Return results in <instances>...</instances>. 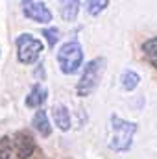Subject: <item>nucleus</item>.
Returning a JSON list of instances; mask_svg holds the SVG:
<instances>
[{
	"instance_id": "f257e3e1",
	"label": "nucleus",
	"mask_w": 157,
	"mask_h": 159,
	"mask_svg": "<svg viewBox=\"0 0 157 159\" xmlns=\"http://www.w3.org/2000/svg\"><path fill=\"white\" fill-rule=\"evenodd\" d=\"M139 126L137 122L126 120L118 115H111L109 117V141L107 146L113 152H129L133 146V137L137 133Z\"/></svg>"
},
{
	"instance_id": "f03ea898",
	"label": "nucleus",
	"mask_w": 157,
	"mask_h": 159,
	"mask_svg": "<svg viewBox=\"0 0 157 159\" xmlns=\"http://www.w3.org/2000/svg\"><path fill=\"white\" fill-rule=\"evenodd\" d=\"M105 67H107V59L104 56L94 57V59H91V61L85 63L81 78L76 83V94H78L79 98H87V96H91L98 89L100 81L104 78Z\"/></svg>"
},
{
	"instance_id": "7ed1b4c3",
	"label": "nucleus",
	"mask_w": 157,
	"mask_h": 159,
	"mask_svg": "<svg viewBox=\"0 0 157 159\" xmlns=\"http://www.w3.org/2000/svg\"><path fill=\"white\" fill-rule=\"evenodd\" d=\"M59 70L65 76H72L79 72V69L83 67V46L81 43L76 39H70L67 43H63L56 54Z\"/></svg>"
},
{
	"instance_id": "20e7f679",
	"label": "nucleus",
	"mask_w": 157,
	"mask_h": 159,
	"mask_svg": "<svg viewBox=\"0 0 157 159\" xmlns=\"http://www.w3.org/2000/svg\"><path fill=\"white\" fill-rule=\"evenodd\" d=\"M17 46V59L22 65H34L41 57V52L44 50V44L32 34H20L15 37Z\"/></svg>"
},
{
	"instance_id": "39448f33",
	"label": "nucleus",
	"mask_w": 157,
	"mask_h": 159,
	"mask_svg": "<svg viewBox=\"0 0 157 159\" xmlns=\"http://www.w3.org/2000/svg\"><path fill=\"white\" fill-rule=\"evenodd\" d=\"M20 9L22 15L37 24H48L52 22V11L46 7L44 2H37V0H24L20 2Z\"/></svg>"
},
{
	"instance_id": "423d86ee",
	"label": "nucleus",
	"mask_w": 157,
	"mask_h": 159,
	"mask_svg": "<svg viewBox=\"0 0 157 159\" xmlns=\"http://www.w3.org/2000/svg\"><path fill=\"white\" fill-rule=\"evenodd\" d=\"M13 148L17 152V157L19 159H30L35 152V139L34 135L28 131V129H19L13 133Z\"/></svg>"
},
{
	"instance_id": "0eeeda50",
	"label": "nucleus",
	"mask_w": 157,
	"mask_h": 159,
	"mask_svg": "<svg viewBox=\"0 0 157 159\" xmlns=\"http://www.w3.org/2000/svg\"><path fill=\"white\" fill-rule=\"evenodd\" d=\"M52 119H54V124L57 126V129H61V131H69L72 128L70 109L65 104H54V107H52Z\"/></svg>"
},
{
	"instance_id": "6e6552de",
	"label": "nucleus",
	"mask_w": 157,
	"mask_h": 159,
	"mask_svg": "<svg viewBox=\"0 0 157 159\" xmlns=\"http://www.w3.org/2000/svg\"><path fill=\"white\" fill-rule=\"evenodd\" d=\"M46 98H48L46 87H43L41 83H34L30 87V93H28L26 100H24V106L26 107H41L46 102Z\"/></svg>"
},
{
	"instance_id": "1a4fd4ad",
	"label": "nucleus",
	"mask_w": 157,
	"mask_h": 159,
	"mask_svg": "<svg viewBox=\"0 0 157 159\" xmlns=\"http://www.w3.org/2000/svg\"><path fill=\"white\" fill-rule=\"evenodd\" d=\"M32 126H34V129L39 133L41 137H50V135H52V124H50L48 115H46L44 109L35 111V115H34V119H32Z\"/></svg>"
},
{
	"instance_id": "9d476101",
	"label": "nucleus",
	"mask_w": 157,
	"mask_h": 159,
	"mask_svg": "<svg viewBox=\"0 0 157 159\" xmlns=\"http://www.w3.org/2000/svg\"><path fill=\"white\" fill-rule=\"evenodd\" d=\"M139 83H141V76H139L137 70H133V69L122 70V74H120V87H122L126 93L135 91V89L139 87Z\"/></svg>"
},
{
	"instance_id": "9b49d317",
	"label": "nucleus",
	"mask_w": 157,
	"mask_h": 159,
	"mask_svg": "<svg viewBox=\"0 0 157 159\" xmlns=\"http://www.w3.org/2000/svg\"><path fill=\"white\" fill-rule=\"evenodd\" d=\"M79 6L81 4H79L78 0H67V2L61 4L59 13H61V17H63L65 22H74L76 20V17H78V13H79Z\"/></svg>"
},
{
	"instance_id": "f8f14e48",
	"label": "nucleus",
	"mask_w": 157,
	"mask_h": 159,
	"mask_svg": "<svg viewBox=\"0 0 157 159\" xmlns=\"http://www.w3.org/2000/svg\"><path fill=\"white\" fill-rule=\"evenodd\" d=\"M141 48H142V54H144L146 61H148L154 69H157V37L146 39L141 44Z\"/></svg>"
},
{
	"instance_id": "ddd939ff",
	"label": "nucleus",
	"mask_w": 157,
	"mask_h": 159,
	"mask_svg": "<svg viewBox=\"0 0 157 159\" xmlns=\"http://www.w3.org/2000/svg\"><path fill=\"white\" fill-rule=\"evenodd\" d=\"M107 6H109V0H89V2H85V11H87L89 15L96 17V15H100Z\"/></svg>"
},
{
	"instance_id": "4468645a",
	"label": "nucleus",
	"mask_w": 157,
	"mask_h": 159,
	"mask_svg": "<svg viewBox=\"0 0 157 159\" xmlns=\"http://www.w3.org/2000/svg\"><path fill=\"white\" fill-rule=\"evenodd\" d=\"M13 150V139L9 135L0 137V159H9Z\"/></svg>"
},
{
	"instance_id": "2eb2a0df",
	"label": "nucleus",
	"mask_w": 157,
	"mask_h": 159,
	"mask_svg": "<svg viewBox=\"0 0 157 159\" xmlns=\"http://www.w3.org/2000/svg\"><path fill=\"white\" fill-rule=\"evenodd\" d=\"M43 37H46V43H48L50 48H56V44L59 41V30L56 26H48V28L43 30Z\"/></svg>"
},
{
	"instance_id": "dca6fc26",
	"label": "nucleus",
	"mask_w": 157,
	"mask_h": 159,
	"mask_svg": "<svg viewBox=\"0 0 157 159\" xmlns=\"http://www.w3.org/2000/svg\"><path fill=\"white\" fill-rule=\"evenodd\" d=\"M34 76H35V80H44V63L41 61V63H37L35 65V70H34Z\"/></svg>"
}]
</instances>
